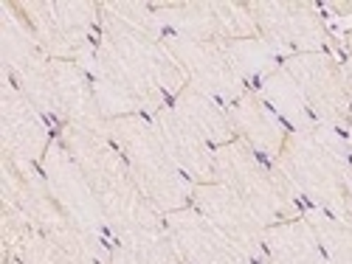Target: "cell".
Here are the masks:
<instances>
[{"mask_svg": "<svg viewBox=\"0 0 352 264\" xmlns=\"http://www.w3.org/2000/svg\"><path fill=\"white\" fill-rule=\"evenodd\" d=\"M274 163L296 194L313 200L327 217L352 225V146L336 127L290 130Z\"/></svg>", "mask_w": 352, "mask_h": 264, "instance_id": "1", "label": "cell"}, {"mask_svg": "<svg viewBox=\"0 0 352 264\" xmlns=\"http://www.w3.org/2000/svg\"><path fill=\"white\" fill-rule=\"evenodd\" d=\"M104 127L153 208L164 217L186 208L195 189H189V178L172 160L155 124L146 115H122V119H104Z\"/></svg>", "mask_w": 352, "mask_h": 264, "instance_id": "2", "label": "cell"}, {"mask_svg": "<svg viewBox=\"0 0 352 264\" xmlns=\"http://www.w3.org/2000/svg\"><path fill=\"white\" fill-rule=\"evenodd\" d=\"M214 178L237 194L265 222V228L299 217L296 200H293L296 191L287 178L276 169V163L254 152L240 138L214 149Z\"/></svg>", "mask_w": 352, "mask_h": 264, "instance_id": "3", "label": "cell"}, {"mask_svg": "<svg viewBox=\"0 0 352 264\" xmlns=\"http://www.w3.org/2000/svg\"><path fill=\"white\" fill-rule=\"evenodd\" d=\"M282 68L302 91L313 119L324 127L344 130L352 121V91L346 84L344 65L324 51L287 56Z\"/></svg>", "mask_w": 352, "mask_h": 264, "instance_id": "4", "label": "cell"}, {"mask_svg": "<svg viewBox=\"0 0 352 264\" xmlns=\"http://www.w3.org/2000/svg\"><path fill=\"white\" fill-rule=\"evenodd\" d=\"M164 45L181 65L186 82L195 84L197 91L214 96L223 104H231L245 93V79L226 43H203L164 34Z\"/></svg>", "mask_w": 352, "mask_h": 264, "instance_id": "5", "label": "cell"}, {"mask_svg": "<svg viewBox=\"0 0 352 264\" xmlns=\"http://www.w3.org/2000/svg\"><path fill=\"white\" fill-rule=\"evenodd\" d=\"M192 208H197L231 245H237L248 259H254L256 264H268V261H259L262 250H265V230L268 228L231 189H226L223 183L195 186Z\"/></svg>", "mask_w": 352, "mask_h": 264, "instance_id": "6", "label": "cell"}, {"mask_svg": "<svg viewBox=\"0 0 352 264\" xmlns=\"http://www.w3.org/2000/svg\"><path fill=\"white\" fill-rule=\"evenodd\" d=\"M259 37L276 51L313 53L330 45L321 14L307 3H256L248 6Z\"/></svg>", "mask_w": 352, "mask_h": 264, "instance_id": "7", "label": "cell"}, {"mask_svg": "<svg viewBox=\"0 0 352 264\" xmlns=\"http://www.w3.org/2000/svg\"><path fill=\"white\" fill-rule=\"evenodd\" d=\"M23 25L51 60H74L91 45L94 6H68V3H40L23 6Z\"/></svg>", "mask_w": 352, "mask_h": 264, "instance_id": "8", "label": "cell"}, {"mask_svg": "<svg viewBox=\"0 0 352 264\" xmlns=\"http://www.w3.org/2000/svg\"><path fill=\"white\" fill-rule=\"evenodd\" d=\"M166 230L186 264H256L203 217L197 208L166 214Z\"/></svg>", "mask_w": 352, "mask_h": 264, "instance_id": "9", "label": "cell"}, {"mask_svg": "<svg viewBox=\"0 0 352 264\" xmlns=\"http://www.w3.org/2000/svg\"><path fill=\"white\" fill-rule=\"evenodd\" d=\"M150 121L155 124L172 160L178 163V169L189 180H195L197 186L200 183H217V178H214V146L203 138L178 110L172 104H166L155 115H150Z\"/></svg>", "mask_w": 352, "mask_h": 264, "instance_id": "10", "label": "cell"}, {"mask_svg": "<svg viewBox=\"0 0 352 264\" xmlns=\"http://www.w3.org/2000/svg\"><path fill=\"white\" fill-rule=\"evenodd\" d=\"M231 130L240 141H245L254 152L268 158L271 163L282 152L285 138L290 130H285V121L274 112V107L254 91H245L240 99L226 104Z\"/></svg>", "mask_w": 352, "mask_h": 264, "instance_id": "11", "label": "cell"}, {"mask_svg": "<svg viewBox=\"0 0 352 264\" xmlns=\"http://www.w3.org/2000/svg\"><path fill=\"white\" fill-rule=\"evenodd\" d=\"M3 135H6V158L28 166L43 160L48 152V130L40 119L37 107L14 84L6 87V107H3Z\"/></svg>", "mask_w": 352, "mask_h": 264, "instance_id": "12", "label": "cell"}, {"mask_svg": "<svg viewBox=\"0 0 352 264\" xmlns=\"http://www.w3.org/2000/svg\"><path fill=\"white\" fill-rule=\"evenodd\" d=\"M265 250L271 264H330L307 217H296L265 230Z\"/></svg>", "mask_w": 352, "mask_h": 264, "instance_id": "13", "label": "cell"}, {"mask_svg": "<svg viewBox=\"0 0 352 264\" xmlns=\"http://www.w3.org/2000/svg\"><path fill=\"white\" fill-rule=\"evenodd\" d=\"M307 222L313 225L330 264H352V225L349 222L333 219L327 214L307 217Z\"/></svg>", "mask_w": 352, "mask_h": 264, "instance_id": "14", "label": "cell"}, {"mask_svg": "<svg viewBox=\"0 0 352 264\" xmlns=\"http://www.w3.org/2000/svg\"><path fill=\"white\" fill-rule=\"evenodd\" d=\"M344 73H346V84H349V91H352V32L346 34V56H344Z\"/></svg>", "mask_w": 352, "mask_h": 264, "instance_id": "15", "label": "cell"}, {"mask_svg": "<svg viewBox=\"0 0 352 264\" xmlns=\"http://www.w3.org/2000/svg\"><path fill=\"white\" fill-rule=\"evenodd\" d=\"M110 264H138L127 250H122V248H116L113 253H110Z\"/></svg>", "mask_w": 352, "mask_h": 264, "instance_id": "16", "label": "cell"}]
</instances>
